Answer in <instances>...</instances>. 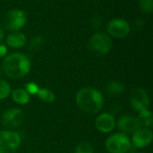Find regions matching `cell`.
Instances as JSON below:
<instances>
[{"instance_id": "obj_1", "label": "cell", "mask_w": 153, "mask_h": 153, "mask_svg": "<svg viewBox=\"0 0 153 153\" xmlns=\"http://www.w3.org/2000/svg\"><path fill=\"white\" fill-rule=\"evenodd\" d=\"M75 101L82 112L91 115L100 112L104 105L102 94L98 90L91 87L81 89L76 94Z\"/></svg>"}, {"instance_id": "obj_2", "label": "cell", "mask_w": 153, "mask_h": 153, "mask_svg": "<svg viewBox=\"0 0 153 153\" xmlns=\"http://www.w3.org/2000/svg\"><path fill=\"white\" fill-rule=\"evenodd\" d=\"M2 70L9 78L21 79L30 72V61L22 53H13L4 57Z\"/></svg>"}, {"instance_id": "obj_3", "label": "cell", "mask_w": 153, "mask_h": 153, "mask_svg": "<svg viewBox=\"0 0 153 153\" xmlns=\"http://www.w3.org/2000/svg\"><path fill=\"white\" fill-rule=\"evenodd\" d=\"M105 145L109 153H129L134 148L129 137L122 133L110 135L107 139Z\"/></svg>"}, {"instance_id": "obj_4", "label": "cell", "mask_w": 153, "mask_h": 153, "mask_svg": "<svg viewBox=\"0 0 153 153\" xmlns=\"http://www.w3.org/2000/svg\"><path fill=\"white\" fill-rule=\"evenodd\" d=\"M89 49L97 56H104L112 48V40L105 32L94 33L89 40Z\"/></svg>"}, {"instance_id": "obj_5", "label": "cell", "mask_w": 153, "mask_h": 153, "mask_svg": "<svg viewBox=\"0 0 153 153\" xmlns=\"http://www.w3.org/2000/svg\"><path fill=\"white\" fill-rule=\"evenodd\" d=\"M26 13L21 9H13L9 11L4 20V25L6 30L15 32L20 30L26 23Z\"/></svg>"}, {"instance_id": "obj_6", "label": "cell", "mask_w": 153, "mask_h": 153, "mask_svg": "<svg viewBox=\"0 0 153 153\" xmlns=\"http://www.w3.org/2000/svg\"><path fill=\"white\" fill-rule=\"evenodd\" d=\"M21 136L14 131L0 132V153L14 152L21 144Z\"/></svg>"}, {"instance_id": "obj_7", "label": "cell", "mask_w": 153, "mask_h": 153, "mask_svg": "<svg viewBox=\"0 0 153 153\" xmlns=\"http://www.w3.org/2000/svg\"><path fill=\"white\" fill-rule=\"evenodd\" d=\"M129 100L132 108L138 112L143 109H147L150 104L148 92L143 88L134 89L130 93Z\"/></svg>"}, {"instance_id": "obj_8", "label": "cell", "mask_w": 153, "mask_h": 153, "mask_svg": "<svg viewBox=\"0 0 153 153\" xmlns=\"http://www.w3.org/2000/svg\"><path fill=\"white\" fill-rule=\"evenodd\" d=\"M24 121V113L21 108H9L2 115V123L8 128H17Z\"/></svg>"}, {"instance_id": "obj_9", "label": "cell", "mask_w": 153, "mask_h": 153, "mask_svg": "<svg viewBox=\"0 0 153 153\" xmlns=\"http://www.w3.org/2000/svg\"><path fill=\"white\" fill-rule=\"evenodd\" d=\"M130 25L124 19H113L108 23L107 31L108 33L114 38L122 39L126 37L130 32Z\"/></svg>"}, {"instance_id": "obj_10", "label": "cell", "mask_w": 153, "mask_h": 153, "mask_svg": "<svg viewBox=\"0 0 153 153\" xmlns=\"http://www.w3.org/2000/svg\"><path fill=\"white\" fill-rule=\"evenodd\" d=\"M153 140V134L150 128L140 127L132 136V146L135 149H143L149 146Z\"/></svg>"}, {"instance_id": "obj_11", "label": "cell", "mask_w": 153, "mask_h": 153, "mask_svg": "<svg viewBox=\"0 0 153 153\" xmlns=\"http://www.w3.org/2000/svg\"><path fill=\"white\" fill-rule=\"evenodd\" d=\"M116 125V117L110 113H102L95 119V127L102 134H108L112 132L115 129Z\"/></svg>"}, {"instance_id": "obj_12", "label": "cell", "mask_w": 153, "mask_h": 153, "mask_svg": "<svg viewBox=\"0 0 153 153\" xmlns=\"http://www.w3.org/2000/svg\"><path fill=\"white\" fill-rule=\"evenodd\" d=\"M116 126L122 134H133L141 127L139 120L136 117L123 116L117 122Z\"/></svg>"}, {"instance_id": "obj_13", "label": "cell", "mask_w": 153, "mask_h": 153, "mask_svg": "<svg viewBox=\"0 0 153 153\" xmlns=\"http://www.w3.org/2000/svg\"><path fill=\"white\" fill-rule=\"evenodd\" d=\"M6 43L8 46H10L11 48H22L26 43V38L23 33L15 31L7 36Z\"/></svg>"}, {"instance_id": "obj_14", "label": "cell", "mask_w": 153, "mask_h": 153, "mask_svg": "<svg viewBox=\"0 0 153 153\" xmlns=\"http://www.w3.org/2000/svg\"><path fill=\"white\" fill-rule=\"evenodd\" d=\"M13 100L18 105H27L30 100V95L22 88H17L12 92Z\"/></svg>"}, {"instance_id": "obj_15", "label": "cell", "mask_w": 153, "mask_h": 153, "mask_svg": "<svg viewBox=\"0 0 153 153\" xmlns=\"http://www.w3.org/2000/svg\"><path fill=\"white\" fill-rule=\"evenodd\" d=\"M105 91L109 97H115L122 94L125 91V85L121 82L112 81L107 84Z\"/></svg>"}, {"instance_id": "obj_16", "label": "cell", "mask_w": 153, "mask_h": 153, "mask_svg": "<svg viewBox=\"0 0 153 153\" xmlns=\"http://www.w3.org/2000/svg\"><path fill=\"white\" fill-rule=\"evenodd\" d=\"M139 115L137 117L139 123L141 125V127H146V128H150L152 126L153 123V117L152 113L147 108V109H143L140 112H138Z\"/></svg>"}, {"instance_id": "obj_17", "label": "cell", "mask_w": 153, "mask_h": 153, "mask_svg": "<svg viewBox=\"0 0 153 153\" xmlns=\"http://www.w3.org/2000/svg\"><path fill=\"white\" fill-rule=\"evenodd\" d=\"M36 95L41 101L45 103H53L56 100L54 92L47 88H39Z\"/></svg>"}, {"instance_id": "obj_18", "label": "cell", "mask_w": 153, "mask_h": 153, "mask_svg": "<svg viewBox=\"0 0 153 153\" xmlns=\"http://www.w3.org/2000/svg\"><path fill=\"white\" fill-rule=\"evenodd\" d=\"M11 92H12V89L10 84L6 81L0 79V100L8 98Z\"/></svg>"}, {"instance_id": "obj_19", "label": "cell", "mask_w": 153, "mask_h": 153, "mask_svg": "<svg viewBox=\"0 0 153 153\" xmlns=\"http://www.w3.org/2000/svg\"><path fill=\"white\" fill-rule=\"evenodd\" d=\"M74 153H94V151L92 145L90 143L82 142L76 146Z\"/></svg>"}, {"instance_id": "obj_20", "label": "cell", "mask_w": 153, "mask_h": 153, "mask_svg": "<svg viewBox=\"0 0 153 153\" xmlns=\"http://www.w3.org/2000/svg\"><path fill=\"white\" fill-rule=\"evenodd\" d=\"M42 44H43V38L41 36H36L30 41L28 49L32 52L36 51L42 46Z\"/></svg>"}, {"instance_id": "obj_21", "label": "cell", "mask_w": 153, "mask_h": 153, "mask_svg": "<svg viewBox=\"0 0 153 153\" xmlns=\"http://www.w3.org/2000/svg\"><path fill=\"white\" fill-rule=\"evenodd\" d=\"M141 10L146 13H152L153 11V0H139Z\"/></svg>"}, {"instance_id": "obj_22", "label": "cell", "mask_w": 153, "mask_h": 153, "mask_svg": "<svg viewBox=\"0 0 153 153\" xmlns=\"http://www.w3.org/2000/svg\"><path fill=\"white\" fill-rule=\"evenodd\" d=\"M39 89V85L37 83H35V82H29V83H27L25 85V91L30 95H36Z\"/></svg>"}, {"instance_id": "obj_23", "label": "cell", "mask_w": 153, "mask_h": 153, "mask_svg": "<svg viewBox=\"0 0 153 153\" xmlns=\"http://www.w3.org/2000/svg\"><path fill=\"white\" fill-rule=\"evenodd\" d=\"M102 25V19L100 16L99 15H95L93 16V18L91 19V26L93 27V29H100V27Z\"/></svg>"}, {"instance_id": "obj_24", "label": "cell", "mask_w": 153, "mask_h": 153, "mask_svg": "<svg viewBox=\"0 0 153 153\" xmlns=\"http://www.w3.org/2000/svg\"><path fill=\"white\" fill-rule=\"evenodd\" d=\"M7 53V48L4 45H0V57L5 56Z\"/></svg>"}, {"instance_id": "obj_25", "label": "cell", "mask_w": 153, "mask_h": 153, "mask_svg": "<svg viewBox=\"0 0 153 153\" xmlns=\"http://www.w3.org/2000/svg\"><path fill=\"white\" fill-rule=\"evenodd\" d=\"M143 25V22L142 19H137V20L135 21V27H136L137 29L142 28Z\"/></svg>"}, {"instance_id": "obj_26", "label": "cell", "mask_w": 153, "mask_h": 153, "mask_svg": "<svg viewBox=\"0 0 153 153\" xmlns=\"http://www.w3.org/2000/svg\"><path fill=\"white\" fill-rule=\"evenodd\" d=\"M3 38H4V30H3V28L0 26V42L2 41Z\"/></svg>"}, {"instance_id": "obj_27", "label": "cell", "mask_w": 153, "mask_h": 153, "mask_svg": "<svg viewBox=\"0 0 153 153\" xmlns=\"http://www.w3.org/2000/svg\"><path fill=\"white\" fill-rule=\"evenodd\" d=\"M2 73H3V70H2V67L0 66V76L2 75Z\"/></svg>"}, {"instance_id": "obj_28", "label": "cell", "mask_w": 153, "mask_h": 153, "mask_svg": "<svg viewBox=\"0 0 153 153\" xmlns=\"http://www.w3.org/2000/svg\"><path fill=\"white\" fill-rule=\"evenodd\" d=\"M130 153H143V152H130Z\"/></svg>"}, {"instance_id": "obj_29", "label": "cell", "mask_w": 153, "mask_h": 153, "mask_svg": "<svg viewBox=\"0 0 153 153\" xmlns=\"http://www.w3.org/2000/svg\"><path fill=\"white\" fill-rule=\"evenodd\" d=\"M108 153H109V152H108Z\"/></svg>"}]
</instances>
